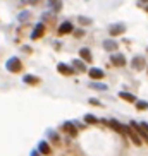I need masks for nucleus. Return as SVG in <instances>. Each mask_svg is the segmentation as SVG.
<instances>
[{
  "mask_svg": "<svg viewBox=\"0 0 148 156\" xmlns=\"http://www.w3.org/2000/svg\"><path fill=\"white\" fill-rule=\"evenodd\" d=\"M5 69L9 70V72H19V70L23 69V64H21V60L17 57H12V58L7 60V64H5Z\"/></svg>",
  "mask_w": 148,
  "mask_h": 156,
  "instance_id": "f257e3e1",
  "label": "nucleus"
},
{
  "mask_svg": "<svg viewBox=\"0 0 148 156\" xmlns=\"http://www.w3.org/2000/svg\"><path fill=\"white\" fill-rule=\"evenodd\" d=\"M122 33H126V24H122V23L112 24L110 28H109V34H110V36H119Z\"/></svg>",
  "mask_w": 148,
  "mask_h": 156,
  "instance_id": "f03ea898",
  "label": "nucleus"
},
{
  "mask_svg": "<svg viewBox=\"0 0 148 156\" xmlns=\"http://www.w3.org/2000/svg\"><path fill=\"white\" fill-rule=\"evenodd\" d=\"M102 124H107V125H110L114 130H117L119 134H126V125H122L120 122H117V120H102Z\"/></svg>",
  "mask_w": 148,
  "mask_h": 156,
  "instance_id": "7ed1b4c3",
  "label": "nucleus"
},
{
  "mask_svg": "<svg viewBox=\"0 0 148 156\" xmlns=\"http://www.w3.org/2000/svg\"><path fill=\"white\" fill-rule=\"evenodd\" d=\"M74 28H72V23H69V21H65V23H62L59 26V29H57V33H59L60 36H64V34H69V33H72Z\"/></svg>",
  "mask_w": 148,
  "mask_h": 156,
  "instance_id": "20e7f679",
  "label": "nucleus"
},
{
  "mask_svg": "<svg viewBox=\"0 0 148 156\" xmlns=\"http://www.w3.org/2000/svg\"><path fill=\"white\" fill-rule=\"evenodd\" d=\"M126 136H128V137L131 139V141H133V144L134 146H141V144H143V141H141V139H139V136L136 132H134L133 129H126Z\"/></svg>",
  "mask_w": 148,
  "mask_h": 156,
  "instance_id": "39448f33",
  "label": "nucleus"
},
{
  "mask_svg": "<svg viewBox=\"0 0 148 156\" xmlns=\"http://www.w3.org/2000/svg\"><path fill=\"white\" fill-rule=\"evenodd\" d=\"M110 62L116 67H124L126 65V57L122 55V53H114V55L110 57Z\"/></svg>",
  "mask_w": 148,
  "mask_h": 156,
  "instance_id": "423d86ee",
  "label": "nucleus"
},
{
  "mask_svg": "<svg viewBox=\"0 0 148 156\" xmlns=\"http://www.w3.org/2000/svg\"><path fill=\"white\" fill-rule=\"evenodd\" d=\"M43 33H45V24L38 23L36 26H35V29H33V33H31V38L33 40H38V38L43 36Z\"/></svg>",
  "mask_w": 148,
  "mask_h": 156,
  "instance_id": "0eeeda50",
  "label": "nucleus"
},
{
  "mask_svg": "<svg viewBox=\"0 0 148 156\" xmlns=\"http://www.w3.org/2000/svg\"><path fill=\"white\" fill-rule=\"evenodd\" d=\"M131 125H133V129L136 130V132H138L139 139H141V141H145V142L148 144V132H145L143 129H141V125H138L136 122H131Z\"/></svg>",
  "mask_w": 148,
  "mask_h": 156,
  "instance_id": "6e6552de",
  "label": "nucleus"
},
{
  "mask_svg": "<svg viewBox=\"0 0 148 156\" xmlns=\"http://www.w3.org/2000/svg\"><path fill=\"white\" fill-rule=\"evenodd\" d=\"M62 130L67 132L71 137H76V136H78V129L74 127V124H71V122H65V124L62 125Z\"/></svg>",
  "mask_w": 148,
  "mask_h": 156,
  "instance_id": "1a4fd4ad",
  "label": "nucleus"
},
{
  "mask_svg": "<svg viewBox=\"0 0 148 156\" xmlns=\"http://www.w3.org/2000/svg\"><path fill=\"white\" fill-rule=\"evenodd\" d=\"M57 70H59L62 76H72L74 74V69L71 67V65H67V64H59L57 65Z\"/></svg>",
  "mask_w": 148,
  "mask_h": 156,
  "instance_id": "9d476101",
  "label": "nucleus"
},
{
  "mask_svg": "<svg viewBox=\"0 0 148 156\" xmlns=\"http://www.w3.org/2000/svg\"><path fill=\"white\" fill-rule=\"evenodd\" d=\"M88 76L93 79V81H97V79H103L105 72H103L102 69H97V67H93V69H90V70H88Z\"/></svg>",
  "mask_w": 148,
  "mask_h": 156,
  "instance_id": "9b49d317",
  "label": "nucleus"
},
{
  "mask_svg": "<svg viewBox=\"0 0 148 156\" xmlns=\"http://www.w3.org/2000/svg\"><path fill=\"white\" fill-rule=\"evenodd\" d=\"M131 65H133V69H136V70H143L145 69V58L143 57H134Z\"/></svg>",
  "mask_w": 148,
  "mask_h": 156,
  "instance_id": "f8f14e48",
  "label": "nucleus"
},
{
  "mask_svg": "<svg viewBox=\"0 0 148 156\" xmlns=\"http://www.w3.org/2000/svg\"><path fill=\"white\" fill-rule=\"evenodd\" d=\"M38 153H42V154H50V153H52L50 144L45 142V141H42L40 144H38Z\"/></svg>",
  "mask_w": 148,
  "mask_h": 156,
  "instance_id": "ddd939ff",
  "label": "nucleus"
},
{
  "mask_svg": "<svg viewBox=\"0 0 148 156\" xmlns=\"http://www.w3.org/2000/svg\"><path fill=\"white\" fill-rule=\"evenodd\" d=\"M79 55H81V60H83V62H91L93 60L91 51H90L88 48H81V50H79Z\"/></svg>",
  "mask_w": 148,
  "mask_h": 156,
  "instance_id": "4468645a",
  "label": "nucleus"
},
{
  "mask_svg": "<svg viewBox=\"0 0 148 156\" xmlns=\"http://www.w3.org/2000/svg\"><path fill=\"white\" fill-rule=\"evenodd\" d=\"M117 46H119V45H117L114 40H105V41H103V48H105L107 51H116Z\"/></svg>",
  "mask_w": 148,
  "mask_h": 156,
  "instance_id": "2eb2a0df",
  "label": "nucleus"
},
{
  "mask_svg": "<svg viewBox=\"0 0 148 156\" xmlns=\"http://www.w3.org/2000/svg\"><path fill=\"white\" fill-rule=\"evenodd\" d=\"M72 69L74 70H79V72H84L86 70V65H84V62L83 60H72Z\"/></svg>",
  "mask_w": 148,
  "mask_h": 156,
  "instance_id": "dca6fc26",
  "label": "nucleus"
},
{
  "mask_svg": "<svg viewBox=\"0 0 148 156\" xmlns=\"http://www.w3.org/2000/svg\"><path fill=\"white\" fill-rule=\"evenodd\" d=\"M23 81H24L26 84H31V86H35V84L40 83V77H36V76H29V74H28V76H24V77H23Z\"/></svg>",
  "mask_w": 148,
  "mask_h": 156,
  "instance_id": "f3484780",
  "label": "nucleus"
},
{
  "mask_svg": "<svg viewBox=\"0 0 148 156\" xmlns=\"http://www.w3.org/2000/svg\"><path fill=\"white\" fill-rule=\"evenodd\" d=\"M119 96L122 98L124 101H129V103H134V101H136V96H134V94H131V93H126V91L119 93Z\"/></svg>",
  "mask_w": 148,
  "mask_h": 156,
  "instance_id": "a211bd4d",
  "label": "nucleus"
},
{
  "mask_svg": "<svg viewBox=\"0 0 148 156\" xmlns=\"http://www.w3.org/2000/svg\"><path fill=\"white\" fill-rule=\"evenodd\" d=\"M50 5L55 12H59V10L62 9V0H50Z\"/></svg>",
  "mask_w": 148,
  "mask_h": 156,
  "instance_id": "6ab92c4d",
  "label": "nucleus"
},
{
  "mask_svg": "<svg viewBox=\"0 0 148 156\" xmlns=\"http://www.w3.org/2000/svg\"><path fill=\"white\" fill-rule=\"evenodd\" d=\"M84 122H86V124H98L100 120H98L95 115H84Z\"/></svg>",
  "mask_w": 148,
  "mask_h": 156,
  "instance_id": "aec40b11",
  "label": "nucleus"
},
{
  "mask_svg": "<svg viewBox=\"0 0 148 156\" xmlns=\"http://www.w3.org/2000/svg\"><path fill=\"white\" fill-rule=\"evenodd\" d=\"M134 103H136V108H138V110H146L148 108L146 101H134Z\"/></svg>",
  "mask_w": 148,
  "mask_h": 156,
  "instance_id": "412c9836",
  "label": "nucleus"
},
{
  "mask_svg": "<svg viewBox=\"0 0 148 156\" xmlns=\"http://www.w3.org/2000/svg\"><path fill=\"white\" fill-rule=\"evenodd\" d=\"M48 134H50V137H52V142L54 144H60V141H59V136H57L54 130H48Z\"/></svg>",
  "mask_w": 148,
  "mask_h": 156,
  "instance_id": "4be33fe9",
  "label": "nucleus"
},
{
  "mask_svg": "<svg viewBox=\"0 0 148 156\" xmlns=\"http://www.w3.org/2000/svg\"><path fill=\"white\" fill-rule=\"evenodd\" d=\"M79 24H91V19H86V17H79Z\"/></svg>",
  "mask_w": 148,
  "mask_h": 156,
  "instance_id": "5701e85b",
  "label": "nucleus"
},
{
  "mask_svg": "<svg viewBox=\"0 0 148 156\" xmlns=\"http://www.w3.org/2000/svg\"><path fill=\"white\" fill-rule=\"evenodd\" d=\"M90 86H91V87H95V89H107V86H105V84H95V83H93V84H90Z\"/></svg>",
  "mask_w": 148,
  "mask_h": 156,
  "instance_id": "b1692460",
  "label": "nucleus"
},
{
  "mask_svg": "<svg viewBox=\"0 0 148 156\" xmlns=\"http://www.w3.org/2000/svg\"><path fill=\"white\" fill-rule=\"evenodd\" d=\"M28 17H29V12H21V14H19V19H21V21H26Z\"/></svg>",
  "mask_w": 148,
  "mask_h": 156,
  "instance_id": "393cba45",
  "label": "nucleus"
},
{
  "mask_svg": "<svg viewBox=\"0 0 148 156\" xmlns=\"http://www.w3.org/2000/svg\"><path fill=\"white\" fill-rule=\"evenodd\" d=\"M74 34H76L78 38H81V36L84 34V33H83V29H76V31H74Z\"/></svg>",
  "mask_w": 148,
  "mask_h": 156,
  "instance_id": "a878e982",
  "label": "nucleus"
},
{
  "mask_svg": "<svg viewBox=\"0 0 148 156\" xmlns=\"http://www.w3.org/2000/svg\"><path fill=\"white\" fill-rule=\"evenodd\" d=\"M21 2H23V4H26V5H33L36 0H21Z\"/></svg>",
  "mask_w": 148,
  "mask_h": 156,
  "instance_id": "bb28decb",
  "label": "nucleus"
},
{
  "mask_svg": "<svg viewBox=\"0 0 148 156\" xmlns=\"http://www.w3.org/2000/svg\"><path fill=\"white\" fill-rule=\"evenodd\" d=\"M141 129H143L145 132H148V124H146V122H143V124H141Z\"/></svg>",
  "mask_w": 148,
  "mask_h": 156,
  "instance_id": "cd10ccee",
  "label": "nucleus"
},
{
  "mask_svg": "<svg viewBox=\"0 0 148 156\" xmlns=\"http://www.w3.org/2000/svg\"><path fill=\"white\" fill-rule=\"evenodd\" d=\"M31 156H40V154H38V151H33V153H31Z\"/></svg>",
  "mask_w": 148,
  "mask_h": 156,
  "instance_id": "c85d7f7f",
  "label": "nucleus"
},
{
  "mask_svg": "<svg viewBox=\"0 0 148 156\" xmlns=\"http://www.w3.org/2000/svg\"><path fill=\"white\" fill-rule=\"evenodd\" d=\"M141 2H145V4H146V2H148V0H141Z\"/></svg>",
  "mask_w": 148,
  "mask_h": 156,
  "instance_id": "c756f323",
  "label": "nucleus"
}]
</instances>
